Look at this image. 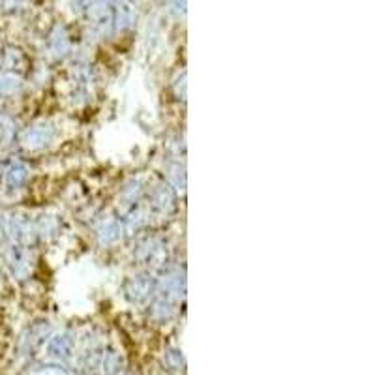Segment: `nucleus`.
I'll return each instance as SVG.
<instances>
[{
  "label": "nucleus",
  "mask_w": 375,
  "mask_h": 375,
  "mask_svg": "<svg viewBox=\"0 0 375 375\" xmlns=\"http://www.w3.org/2000/svg\"><path fill=\"white\" fill-rule=\"evenodd\" d=\"M150 313H152V317L156 321H169L171 317H173V313H174L173 300H169L167 297L161 295L160 299H156V302L152 304Z\"/></svg>",
  "instance_id": "obj_12"
},
{
  "label": "nucleus",
  "mask_w": 375,
  "mask_h": 375,
  "mask_svg": "<svg viewBox=\"0 0 375 375\" xmlns=\"http://www.w3.org/2000/svg\"><path fill=\"white\" fill-rule=\"evenodd\" d=\"M28 179V169L23 163H15L8 169L6 184L10 188H21Z\"/></svg>",
  "instance_id": "obj_13"
},
{
  "label": "nucleus",
  "mask_w": 375,
  "mask_h": 375,
  "mask_svg": "<svg viewBox=\"0 0 375 375\" xmlns=\"http://www.w3.org/2000/svg\"><path fill=\"white\" fill-rule=\"evenodd\" d=\"M2 8L8 14H17L25 8V0H2Z\"/></svg>",
  "instance_id": "obj_21"
},
{
  "label": "nucleus",
  "mask_w": 375,
  "mask_h": 375,
  "mask_svg": "<svg viewBox=\"0 0 375 375\" xmlns=\"http://www.w3.org/2000/svg\"><path fill=\"white\" fill-rule=\"evenodd\" d=\"M113 30L117 32H122V30H128L135 23V10H133L130 4L122 2L120 6L117 8V12L111 15Z\"/></svg>",
  "instance_id": "obj_10"
},
{
  "label": "nucleus",
  "mask_w": 375,
  "mask_h": 375,
  "mask_svg": "<svg viewBox=\"0 0 375 375\" xmlns=\"http://www.w3.org/2000/svg\"><path fill=\"white\" fill-rule=\"evenodd\" d=\"M146 223L145 212L143 210H132L130 214L126 216L124 223H122V229L128 233V235H133V233H137L139 229H143Z\"/></svg>",
  "instance_id": "obj_14"
},
{
  "label": "nucleus",
  "mask_w": 375,
  "mask_h": 375,
  "mask_svg": "<svg viewBox=\"0 0 375 375\" xmlns=\"http://www.w3.org/2000/svg\"><path fill=\"white\" fill-rule=\"evenodd\" d=\"M42 372H53V374H66L68 370H64V366L60 362H49V364H43Z\"/></svg>",
  "instance_id": "obj_22"
},
{
  "label": "nucleus",
  "mask_w": 375,
  "mask_h": 375,
  "mask_svg": "<svg viewBox=\"0 0 375 375\" xmlns=\"http://www.w3.org/2000/svg\"><path fill=\"white\" fill-rule=\"evenodd\" d=\"M4 56H6V60H4V68H8V70L15 68V66L23 60L21 51H15V49H8L6 53H4Z\"/></svg>",
  "instance_id": "obj_20"
},
{
  "label": "nucleus",
  "mask_w": 375,
  "mask_h": 375,
  "mask_svg": "<svg viewBox=\"0 0 375 375\" xmlns=\"http://www.w3.org/2000/svg\"><path fill=\"white\" fill-rule=\"evenodd\" d=\"M135 258L143 261V263L148 264H156V266H160V264L166 263L167 259V250H166V244L158 240V238H146L143 242L135 248Z\"/></svg>",
  "instance_id": "obj_2"
},
{
  "label": "nucleus",
  "mask_w": 375,
  "mask_h": 375,
  "mask_svg": "<svg viewBox=\"0 0 375 375\" xmlns=\"http://www.w3.org/2000/svg\"><path fill=\"white\" fill-rule=\"evenodd\" d=\"M120 233H122V225L118 223V220L115 218H109L105 220L100 227H98V242L102 246H109V244H115L120 238Z\"/></svg>",
  "instance_id": "obj_9"
},
{
  "label": "nucleus",
  "mask_w": 375,
  "mask_h": 375,
  "mask_svg": "<svg viewBox=\"0 0 375 375\" xmlns=\"http://www.w3.org/2000/svg\"><path fill=\"white\" fill-rule=\"evenodd\" d=\"M161 293L169 300H179L186 293V280L182 274H167L161 284Z\"/></svg>",
  "instance_id": "obj_8"
},
{
  "label": "nucleus",
  "mask_w": 375,
  "mask_h": 375,
  "mask_svg": "<svg viewBox=\"0 0 375 375\" xmlns=\"http://www.w3.org/2000/svg\"><path fill=\"white\" fill-rule=\"evenodd\" d=\"M21 89V77L15 73H0V96H14Z\"/></svg>",
  "instance_id": "obj_11"
},
{
  "label": "nucleus",
  "mask_w": 375,
  "mask_h": 375,
  "mask_svg": "<svg viewBox=\"0 0 375 375\" xmlns=\"http://www.w3.org/2000/svg\"><path fill=\"white\" fill-rule=\"evenodd\" d=\"M186 8H188V0H171V10H173L177 15L186 14Z\"/></svg>",
  "instance_id": "obj_23"
},
{
  "label": "nucleus",
  "mask_w": 375,
  "mask_h": 375,
  "mask_svg": "<svg viewBox=\"0 0 375 375\" xmlns=\"http://www.w3.org/2000/svg\"><path fill=\"white\" fill-rule=\"evenodd\" d=\"M53 139H55V128L51 124L32 126L21 137L23 145L28 148H42V146H47Z\"/></svg>",
  "instance_id": "obj_4"
},
{
  "label": "nucleus",
  "mask_w": 375,
  "mask_h": 375,
  "mask_svg": "<svg viewBox=\"0 0 375 375\" xmlns=\"http://www.w3.org/2000/svg\"><path fill=\"white\" fill-rule=\"evenodd\" d=\"M141 192H143V188H141V182L139 181H132L128 186L122 190V197H124L128 203H133L139 199Z\"/></svg>",
  "instance_id": "obj_18"
},
{
  "label": "nucleus",
  "mask_w": 375,
  "mask_h": 375,
  "mask_svg": "<svg viewBox=\"0 0 375 375\" xmlns=\"http://www.w3.org/2000/svg\"><path fill=\"white\" fill-rule=\"evenodd\" d=\"M6 261L15 278L23 280L28 274V271H30V255H28V251L23 246L10 248V251L6 253Z\"/></svg>",
  "instance_id": "obj_5"
},
{
  "label": "nucleus",
  "mask_w": 375,
  "mask_h": 375,
  "mask_svg": "<svg viewBox=\"0 0 375 375\" xmlns=\"http://www.w3.org/2000/svg\"><path fill=\"white\" fill-rule=\"evenodd\" d=\"M166 364L171 370L184 368V356L179 349H167L166 351Z\"/></svg>",
  "instance_id": "obj_17"
},
{
  "label": "nucleus",
  "mask_w": 375,
  "mask_h": 375,
  "mask_svg": "<svg viewBox=\"0 0 375 375\" xmlns=\"http://www.w3.org/2000/svg\"><path fill=\"white\" fill-rule=\"evenodd\" d=\"M102 368L107 374H115V372H120L122 370V359L120 354L115 353V351H107V353L102 354Z\"/></svg>",
  "instance_id": "obj_15"
},
{
  "label": "nucleus",
  "mask_w": 375,
  "mask_h": 375,
  "mask_svg": "<svg viewBox=\"0 0 375 375\" xmlns=\"http://www.w3.org/2000/svg\"><path fill=\"white\" fill-rule=\"evenodd\" d=\"M73 345H76V338L71 332H62L56 334L55 338L49 340L47 353L53 356V359H70L71 351H73Z\"/></svg>",
  "instance_id": "obj_6"
},
{
  "label": "nucleus",
  "mask_w": 375,
  "mask_h": 375,
  "mask_svg": "<svg viewBox=\"0 0 375 375\" xmlns=\"http://www.w3.org/2000/svg\"><path fill=\"white\" fill-rule=\"evenodd\" d=\"M115 2H126V0H115Z\"/></svg>",
  "instance_id": "obj_24"
},
{
  "label": "nucleus",
  "mask_w": 375,
  "mask_h": 375,
  "mask_svg": "<svg viewBox=\"0 0 375 375\" xmlns=\"http://www.w3.org/2000/svg\"><path fill=\"white\" fill-rule=\"evenodd\" d=\"M156 291V282L150 276H133L128 280V284L124 287L126 297L130 302L141 304L154 295Z\"/></svg>",
  "instance_id": "obj_1"
},
{
  "label": "nucleus",
  "mask_w": 375,
  "mask_h": 375,
  "mask_svg": "<svg viewBox=\"0 0 375 375\" xmlns=\"http://www.w3.org/2000/svg\"><path fill=\"white\" fill-rule=\"evenodd\" d=\"M56 229H58V223H56L55 218H51V216H43L42 220L38 222V225H36V233H40L42 236L55 235Z\"/></svg>",
  "instance_id": "obj_16"
},
{
  "label": "nucleus",
  "mask_w": 375,
  "mask_h": 375,
  "mask_svg": "<svg viewBox=\"0 0 375 375\" xmlns=\"http://www.w3.org/2000/svg\"><path fill=\"white\" fill-rule=\"evenodd\" d=\"M49 49H51V53L55 56H66L70 53V36H68L62 25H56L51 30V34H49Z\"/></svg>",
  "instance_id": "obj_7"
},
{
  "label": "nucleus",
  "mask_w": 375,
  "mask_h": 375,
  "mask_svg": "<svg viewBox=\"0 0 375 375\" xmlns=\"http://www.w3.org/2000/svg\"><path fill=\"white\" fill-rule=\"evenodd\" d=\"M169 179H171V182L174 184V188H179V190H184V188H186V173H184V167L181 166L171 167Z\"/></svg>",
  "instance_id": "obj_19"
},
{
  "label": "nucleus",
  "mask_w": 375,
  "mask_h": 375,
  "mask_svg": "<svg viewBox=\"0 0 375 375\" xmlns=\"http://www.w3.org/2000/svg\"><path fill=\"white\" fill-rule=\"evenodd\" d=\"M150 207L160 214H171L177 209V195L171 184L161 182L154 188L152 195H150Z\"/></svg>",
  "instance_id": "obj_3"
}]
</instances>
